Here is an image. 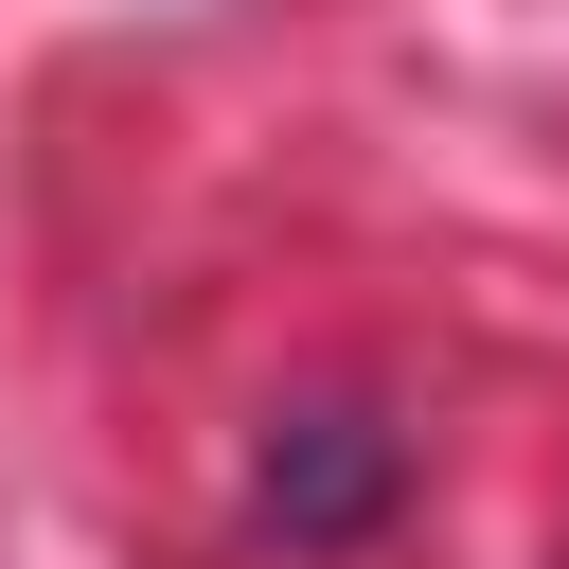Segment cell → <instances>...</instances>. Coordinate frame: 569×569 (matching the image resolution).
Wrapping results in <instances>:
<instances>
[{
	"mask_svg": "<svg viewBox=\"0 0 569 569\" xmlns=\"http://www.w3.org/2000/svg\"><path fill=\"white\" fill-rule=\"evenodd\" d=\"M267 480H284V516H302V533H356V516H373V445H356V427H320V445H284Z\"/></svg>",
	"mask_w": 569,
	"mask_h": 569,
	"instance_id": "1",
	"label": "cell"
}]
</instances>
